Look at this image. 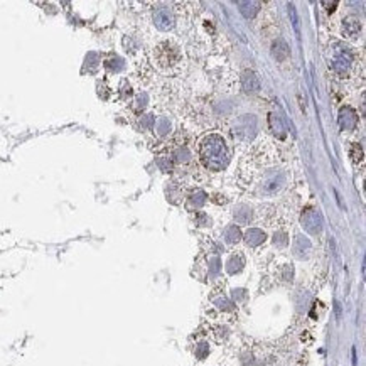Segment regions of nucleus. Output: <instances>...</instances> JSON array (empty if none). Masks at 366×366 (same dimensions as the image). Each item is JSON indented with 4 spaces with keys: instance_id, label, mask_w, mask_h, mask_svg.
<instances>
[{
    "instance_id": "obj_1",
    "label": "nucleus",
    "mask_w": 366,
    "mask_h": 366,
    "mask_svg": "<svg viewBox=\"0 0 366 366\" xmlns=\"http://www.w3.org/2000/svg\"><path fill=\"white\" fill-rule=\"evenodd\" d=\"M289 12H290V16H292V24H294V27H295V32L299 34V19H297V12H295V7H294V6H289Z\"/></svg>"
}]
</instances>
